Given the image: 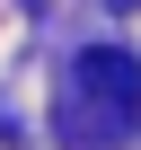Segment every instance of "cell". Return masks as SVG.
<instances>
[{
    "mask_svg": "<svg viewBox=\"0 0 141 150\" xmlns=\"http://www.w3.org/2000/svg\"><path fill=\"white\" fill-rule=\"evenodd\" d=\"M70 88H80V132L88 141H123L132 132V115H141V62L123 53V44H88L80 53V71H70Z\"/></svg>",
    "mask_w": 141,
    "mask_h": 150,
    "instance_id": "obj_1",
    "label": "cell"
}]
</instances>
